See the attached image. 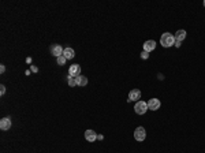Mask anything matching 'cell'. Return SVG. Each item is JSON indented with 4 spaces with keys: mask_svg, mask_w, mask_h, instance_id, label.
Returning <instances> with one entry per match:
<instances>
[{
    "mask_svg": "<svg viewBox=\"0 0 205 153\" xmlns=\"http://www.w3.org/2000/svg\"><path fill=\"white\" fill-rule=\"evenodd\" d=\"M185 38H186V30H182V29H181V30H178L177 33H175V40L177 41H181V43H182Z\"/></svg>",
    "mask_w": 205,
    "mask_h": 153,
    "instance_id": "13",
    "label": "cell"
},
{
    "mask_svg": "<svg viewBox=\"0 0 205 153\" xmlns=\"http://www.w3.org/2000/svg\"><path fill=\"white\" fill-rule=\"evenodd\" d=\"M160 105H161V103H160L159 99H151L148 101V108L151 111H157L160 108Z\"/></svg>",
    "mask_w": 205,
    "mask_h": 153,
    "instance_id": "7",
    "label": "cell"
},
{
    "mask_svg": "<svg viewBox=\"0 0 205 153\" xmlns=\"http://www.w3.org/2000/svg\"><path fill=\"white\" fill-rule=\"evenodd\" d=\"M63 56L66 57V59H73V57L75 56V52L73 48H64V52H63Z\"/></svg>",
    "mask_w": 205,
    "mask_h": 153,
    "instance_id": "12",
    "label": "cell"
},
{
    "mask_svg": "<svg viewBox=\"0 0 205 153\" xmlns=\"http://www.w3.org/2000/svg\"><path fill=\"white\" fill-rule=\"evenodd\" d=\"M134 138H135L138 142L144 141V139L146 138V131L142 126H140V127H137L135 130H134Z\"/></svg>",
    "mask_w": 205,
    "mask_h": 153,
    "instance_id": "3",
    "label": "cell"
},
{
    "mask_svg": "<svg viewBox=\"0 0 205 153\" xmlns=\"http://www.w3.org/2000/svg\"><path fill=\"white\" fill-rule=\"evenodd\" d=\"M63 52H64V49H63L62 47L59 45V44H55V45L51 47V54H52V56L59 57V56H62V55H63Z\"/></svg>",
    "mask_w": 205,
    "mask_h": 153,
    "instance_id": "6",
    "label": "cell"
},
{
    "mask_svg": "<svg viewBox=\"0 0 205 153\" xmlns=\"http://www.w3.org/2000/svg\"><path fill=\"white\" fill-rule=\"evenodd\" d=\"M30 68H31V71H33V73H37V71H38V68H37V67H34V66H31Z\"/></svg>",
    "mask_w": 205,
    "mask_h": 153,
    "instance_id": "19",
    "label": "cell"
},
{
    "mask_svg": "<svg viewBox=\"0 0 205 153\" xmlns=\"http://www.w3.org/2000/svg\"><path fill=\"white\" fill-rule=\"evenodd\" d=\"M66 62H67V59H66L63 55H62V56H59V57H56V63H57L59 66H64Z\"/></svg>",
    "mask_w": 205,
    "mask_h": 153,
    "instance_id": "15",
    "label": "cell"
},
{
    "mask_svg": "<svg viewBox=\"0 0 205 153\" xmlns=\"http://www.w3.org/2000/svg\"><path fill=\"white\" fill-rule=\"evenodd\" d=\"M68 75H71L73 78H77L78 75H81V66L80 64H71L68 68Z\"/></svg>",
    "mask_w": 205,
    "mask_h": 153,
    "instance_id": "4",
    "label": "cell"
},
{
    "mask_svg": "<svg viewBox=\"0 0 205 153\" xmlns=\"http://www.w3.org/2000/svg\"><path fill=\"white\" fill-rule=\"evenodd\" d=\"M204 6H205V2H204Z\"/></svg>",
    "mask_w": 205,
    "mask_h": 153,
    "instance_id": "21",
    "label": "cell"
},
{
    "mask_svg": "<svg viewBox=\"0 0 205 153\" xmlns=\"http://www.w3.org/2000/svg\"><path fill=\"white\" fill-rule=\"evenodd\" d=\"M0 129L4 131L10 130L11 129V119L10 118H3V119L0 120Z\"/></svg>",
    "mask_w": 205,
    "mask_h": 153,
    "instance_id": "8",
    "label": "cell"
},
{
    "mask_svg": "<svg viewBox=\"0 0 205 153\" xmlns=\"http://www.w3.org/2000/svg\"><path fill=\"white\" fill-rule=\"evenodd\" d=\"M141 57H142L144 60H146L149 57V52H146V51H142L141 52Z\"/></svg>",
    "mask_w": 205,
    "mask_h": 153,
    "instance_id": "16",
    "label": "cell"
},
{
    "mask_svg": "<svg viewBox=\"0 0 205 153\" xmlns=\"http://www.w3.org/2000/svg\"><path fill=\"white\" fill-rule=\"evenodd\" d=\"M148 103L142 101V100H140V101H137L135 105H134V111H135V113H138V115H144V113L148 111Z\"/></svg>",
    "mask_w": 205,
    "mask_h": 153,
    "instance_id": "2",
    "label": "cell"
},
{
    "mask_svg": "<svg viewBox=\"0 0 205 153\" xmlns=\"http://www.w3.org/2000/svg\"><path fill=\"white\" fill-rule=\"evenodd\" d=\"M4 93H6V86H4V85H0V94L3 96Z\"/></svg>",
    "mask_w": 205,
    "mask_h": 153,
    "instance_id": "17",
    "label": "cell"
},
{
    "mask_svg": "<svg viewBox=\"0 0 205 153\" xmlns=\"http://www.w3.org/2000/svg\"><path fill=\"white\" fill-rule=\"evenodd\" d=\"M181 44H182V43H181V41H177V40H175V47H177V48H179V47H181Z\"/></svg>",
    "mask_w": 205,
    "mask_h": 153,
    "instance_id": "20",
    "label": "cell"
},
{
    "mask_svg": "<svg viewBox=\"0 0 205 153\" xmlns=\"http://www.w3.org/2000/svg\"><path fill=\"white\" fill-rule=\"evenodd\" d=\"M160 44L164 48H170V47L175 45V36H172L171 33H163L160 37Z\"/></svg>",
    "mask_w": 205,
    "mask_h": 153,
    "instance_id": "1",
    "label": "cell"
},
{
    "mask_svg": "<svg viewBox=\"0 0 205 153\" xmlns=\"http://www.w3.org/2000/svg\"><path fill=\"white\" fill-rule=\"evenodd\" d=\"M85 139L88 142H94L97 139V134L93 130H86L85 131Z\"/></svg>",
    "mask_w": 205,
    "mask_h": 153,
    "instance_id": "10",
    "label": "cell"
},
{
    "mask_svg": "<svg viewBox=\"0 0 205 153\" xmlns=\"http://www.w3.org/2000/svg\"><path fill=\"white\" fill-rule=\"evenodd\" d=\"M141 99V92L138 89H133V90L129 93V99L127 101H140Z\"/></svg>",
    "mask_w": 205,
    "mask_h": 153,
    "instance_id": "5",
    "label": "cell"
},
{
    "mask_svg": "<svg viewBox=\"0 0 205 153\" xmlns=\"http://www.w3.org/2000/svg\"><path fill=\"white\" fill-rule=\"evenodd\" d=\"M4 71H6V67H4V64H0V73L3 74Z\"/></svg>",
    "mask_w": 205,
    "mask_h": 153,
    "instance_id": "18",
    "label": "cell"
},
{
    "mask_svg": "<svg viewBox=\"0 0 205 153\" xmlns=\"http://www.w3.org/2000/svg\"><path fill=\"white\" fill-rule=\"evenodd\" d=\"M66 80H67V82H68V86H71V88L77 86V81H75V78H73L71 75H67L66 76Z\"/></svg>",
    "mask_w": 205,
    "mask_h": 153,
    "instance_id": "14",
    "label": "cell"
},
{
    "mask_svg": "<svg viewBox=\"0 0 205 153\" xmlns=\"http://www.w3.org/2000/svg\"><path fill=\"white\" fill-rule=\"evenodd\" d=\"M155 48H156V41H155V40H148V41H145V43H144V51H146V52H149V54H151Z\"/></svg>",
    "mask_w": 205,
    "mask_h": 153,
    "instance_id": "9",
    "label": "cell"
},
{
    "mask_svg": "<svg viewBox=\"0 0 205 153\" xmlns=\"http://www.w3.org/2000/svg\"><path fill=\"white\" fill-rule=\"evenodd\" d=\"M75 81H77V86H86L88 85V78L83 75H78L77 78H75Z\"/></svg>",
    "mask_w": 205,
    "mask_h": 153,
    "instance_id": "11",
    "label": "cell"
}]
</instances>
